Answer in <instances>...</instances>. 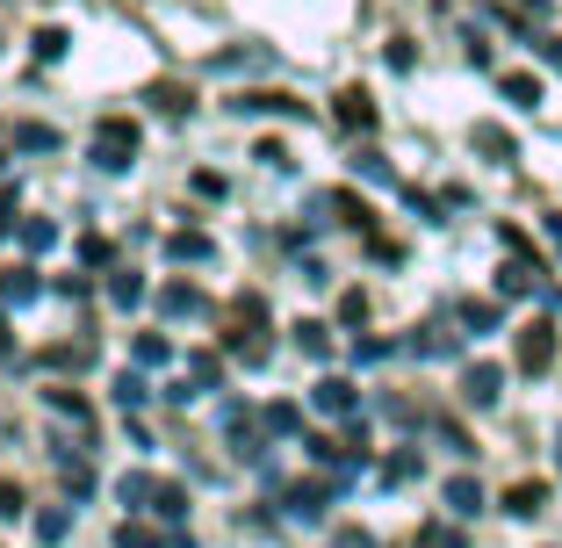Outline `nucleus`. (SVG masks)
I'll use <instances>...</instances> for the list:
<instances>
[{"label": "nucleus", "instance_id": "11", "mask_svg": "<svg viewBox=\"0 0 562 548\" xmlns=\"http://www.w3.org/2000/svg\"><path fill=\"white\" fill-rule=\"evenodd\" d=\"M58 477H66L72 499H87V491H94V469H87V455H66V448H58Z\"/></svg>", "mask_w": 562, "mask_h": 548}, {"label": "nucleus", "instance_id": "2", "mask_svg": "<svg viewBox=\"0 0 562 548\" xmlns=\"http://www.w3.org/2000/svg\"><path fill=\"white\" fill-rule=\"evenodd\" d=\"M137 145H145V131H137L131 116H101V123H94V167H101V174H131Z\"/></svg>", "mask_w": 562, "mask_h": 548}, {"label": "nucleus", "instance_id": "9", "mask_svg": "<svg viewBox=\"0 0 562 548\" xmlns=\"http://www.w3.org/2000/svg\"><path fill=\"white\" fill-rule=\"evenodd\" d=\"M109 303H116V311H137V303H145V275L116 267V275H109Z\"/></svg>", "mask_w": 562, "mask_h": 548}, {"label": "nucleus", "instance_id": "15", "mask_svg": "<svg viewBox=\"0 0 562 548\" xmlns=\"http://www.w3.org/2000/svg\"><path fill=\"white\" fill-rule=\"evenodd\" d=\"M44 404H50V412H72V426H87V418H94V412H87V398H80V390H66V382H58V390H44Z\"/></svg>", "mask_w": 562, "mask_h": 548}, {"label": "nucleus", "instance_id": "1", "mask_svg": "<svg viewBox=\"0 0 562 548\" xmlns=\"http://www.w3.org/2000/svg\"><path fill=\"white\" fill-rule=\"evenodd\" d=\"M267 303L260 297H238L232 303V311H224V347H232V354H246V368H260L267 361Z\"/></svg>", "mask_w": 562, "mask_h": 548}, {"label": "nucleus", "instance_id": "25", "mask_svg": "<svg viewBox=\"0 0 562 548\" xmlns=\"http://www.w3.org/2000/svg\"><path fill=\"white\" fill-rule=\"evenodd\" d=\"M331 210H339V224H353V232H368V202H361V195H331Z\"/></svg>", "mask_w": 562, "mask_h": 548}, {"label": "nucleus", "instance_id": "17", "mask_svg": "<svg viewBox=\"0 0 562 548\" xmlns=\"http://www.w3.org/2000/svg\"><path fill=\"white\" fill-rule=\"evenodd\" d=\"M151 513H159L166 527H173V519H188V491H181V483H159V499H151Z\"/></svg>", "mask_w": 562, "mask_h": 548}, {"label": "nucleus", "instance_id": "18", "mask_svg": "<svg viewBox=\"0 0 562 548\" xmlns=\"http://www.w3.org/2000/svg\"><path fill=\"white\" fill-rule=\"evenodd\" d=\"M36 289H44V282H36L30 267H15V275H0V303H30Z\"/></svg>", "mask_w": 562, "mask_h": 548}, {"label": "nucleus", "instance_id": "33", "mask_svg": "<svg viewBox=\"0 0 562 548\" xmlns=\"http://www.w3.org/2000/svg\"><path fill=\"white\" fill-rule=\"evenodd\" d=\"M36 58H66V30H36Z\"/></svg>", "mask_w": 562, "mask_h": 548}, {"label": "nucleus", "instance_id": "29", "mask_svg": "<svg viewBox=\"0 0 562 548\" xmlns=\"http://www.w3.org/2000/svg\"><path fill=\"white\" fill-rule=\"evenodd\" d=\"M116 548H173V541H159V534H151V527H131V519H123Z\"/></svg>", "mask_w": 562, "mask_h": 548}, {"label": "nucleus", "instance_id": "24", "mask_svg": "<svg viewBox=\"0 0 562 548\" xmlns=\"http://www.w3.org/2000/svg\"><path fill=\"white\" fill-rule=\"evenodd\" d=\"M505 94H513L519 109H533V101H541V80H533V72H505Z\"/></svg>", "mask_w": 562, "mask_h": 548}, {"label": "nucleus", "instance_id": "26", "mask_svg": "<svg viewBox=\"0 0 562 548\" xmlns=\"http://www.w3.org/2000/svg\"><path fill=\"white\" fill-rule=\"evenodd\" d=\"M50 238H58V224H50V216H30V224H22V246H30V253H44Z\"/></svg>", "mask_w": 562, "mask_h": 548}, {"label": "nucleus", "instance_id": "10", "mask_svg": "<svg viewBox=\"0 0 562 548\" xmlns=\"http://www.w3.org/2000/svg\"><path fill=\"white\" fill-rule=\"evenodd\" d=\"M548 505V483H513V491H505V513L513 519H533Z\"/></svg>", "mask_w": 562, "mask_h": 548}, {"label": "nucleus", "instance_id": "16", "mask_svg": "<svg viewBox=\"0 0 562 548\" xmlns=\"http://www.w3.org/2000/svg\"><path fill=\"white\" fill-rule=\"evenodd\" d=\"M289 513L317 519V513H325V483H296V491H289Z\"/></svg>", "mask_w": 562, "mask_h": 548}, {"label": "nucleus", "instance_id": "19", "mask_svg": "<svg viewBox=\"0 0 562 548\" xmlns=\"http://www.w3.org/2000/svg\"><path fill=\"white\" fill-rule=\"evenodd\" d=\"M166 253H173V260H210V232H173Z\"/></svg>", "mask_w": 562, "mask_h": 548}, {"label": "nucleus", "instance_id": "5", "mask_svg": "<svg viewBox=\"0 0 562 548\" xmlns=\"http://www.w3.org/2000/svg\"><path fill=\"white\" fill-rule=\"evenodd\" d=\"M331 116L347 123V131H375V101H368V87H339V109Z\"/></svg>", "mask_w": 562, "mask_h": 548}, {"label": "nucleus", "instance_id": "6", "mask_svg": "<svg viewBox=\"0 0 562 548\" xmlns=\"http://www.w3.org/2000/svg\"><path fill=\"white\" fill-rule=\"evenodd\" d=\"M311 398H317V412H325V418H353V382L347 376H325Z\"/></svg>", "mask_w": 562, "mask_h": 548}, {"label": "nucleus", "instance_id": "7", "mask_svg": "<svg viewBox=\"0 0 562 548\" xmlns=\"http://www.w3.org/2000/svg\"><path fill=\"white\" fill-rule=\"evenodd\" d=\"M497 390H505V376H497L491 361H476V368L462 376V398H469V404H497Z\"/></svg>", "mask_w": 562, "mask_h": 548}, {"label": "nucleus", "instance_id": "27", "mask_svg": "<svg viewBox=\"0 0 562 548\" xmlns=\"http://www.w3.org/2000/svg\"><path fill=\"white\" fill-rule=\"evenodd\" d=\"M116 491H123V505H151V499H159V483H151V477H123Z\"/></svg>", "mask_w": 562, "mask_h": 548}, {"label": "nucleus", "instance_id": "20", "mask_svg": "<svg viewBox=\"0 0 562 548\" xmlns=\"http://www.w3.org/2000/svg\"><path fill=\"white\" fill-rule=\"evenodd\" d=\"M116 404H123V412H145V404H151V382L145 376H116Z\"/></svg>", "mask_w": 562, "mask_h": 548}, {"label": "nucleus", "instance_id": "22", "mask_svg": "<svg viewBox=\"0 0 562 548\" xmlns=\"http://www.w3.org/2000/svg\"><path fill=\"white\" fill-rule=\"evenodd\" d=\"M151 109H159V116H188V94L173 80H159V87H151Z\"/></svg>", "mask_w": 562, "mask_h": 548}, {"label": "nucleus", "instance_id": "14", "mask_svg": "<svg viewBox=\"0 0 562 548\" xmlns=\"http://www.w3.org/2000/svg\"><path fill=\"white\" fill-rule=\"evenodd\" d=\"M447 513H483V491H476V483H469V477H454V483H447Z\"/></svg>", "mask_w": 562, "mask_h": 548}, {"label": "nucleus", "instance_id": "3", "mask_svg": "<svg viewBox=\"0 0 562 548\" xmlns=\"http://www.w3.org/2000/svg\"><path fill=\"white\" fill-rule=\"evenodd\" d=\"M519 368H527V376H548V368H555V325H548V317H533V325H519Z\"/></svg>", "mask_w": 562, "mask_h": 548}, {"label": "nucleus", "instance_id": "37", "mask_svg": "<svg viewBox=\"0 0 562 548\" xmlns=\"http://www.w3.org/2000/svg\"><path fill=\"white\" fill-rule=\"evenodd\" d=\"M0 354H8V317H0Z\"/></svg>", "mask_w": 562, "mask_h": 548}, {"label": "nucleus", "instance_id": "35", "mask_svg": "<svg viewBox=\"0 0 562 548\" xmlns=\"http://www.w3.org/2000/svg\"><path fill=\"white\" fill-rule=\"evenodd\" d=\"M80 260L87 267H109V238H80Z\"/></svg>", "mask_w": 562, "mask_h": 548}, {"label": "nucleus", "instance_id": "32", "mask_svg": "<svg viewBox=\"0 0 562 548\" xmlns=\"http://www.w3.org/2000/svg\"><path fill=\"white\" fill-rule=\"evenodd\" d=\"M22 505H30V499H22V483H8V477H0V519H15Z\"/></svg>", "mask_w": 562, "mask_h": 548}, {"label": "nucleus", "instance_id": "31", "mask_svg": "<svg viewBox=\"0 0 562 548\" xmlns=\"http://www.w3.org/2000/svg\"><path fill=\"white\" fill-rule=\"evenodd\" d=\"M166 354H173V347H166V339H159V333H145V339H137V361H145V368H159V361H166Z\"/></svg>", "mask_w": 562, "mask_h": 548}, {"label": "nucleus", "instance_id": "34", "mask_svg": "<svg viewBox=\"0 0 562 548\" xmlns=\"http://www.w3.org/2000/svg\"><path fill=\"white\" fill-rule=\"evenodd\" d=\"M36 534L44 541H66V513H36Z\"/></svg>", "mask_w": 562, "mask_h": 548}, {"label": "nucleus", "instance_id": "30", "mask_svg": "<svg viewBox=\"0 0 562 548\" xmlns=\"http://www.w3.org/2000/svg\"><path fill=\"white\" fill-rule=\"evenodd\" d=\"M303 418H296V404H267V433H296Z\"/></svg>", "mask_w": 562, "mask_h": 548}, {"label": "nucleus", "instance_id": "28", "mask_svg": "<svg viewBox=\"0 0 562 548\" xmlns=\"http://www.w3.org/2000/svg\"><path fill=\"white\" fill-rule=\"evenodd\" d=\"M497 289H505V297H527V289H533V267H527V260L505 267V275H497Z\"/></svg>", "mask_w": 562, "mask_h": 548}, {"label": "nucleus", "instance_id": "21", "mask_svg": "<svg viewBox=\"0 0 562 548\" xmlns=\"http://www.w3.org/2000/svg\"><path fill=\"white\" fill-rule=\"evenodd\" d=\"M15 145L22 152H50V145H58V131H50V123H15Z\"/></svg>", "mask_w": 562, "mask_h": 548}, {"label": "nucleus", "instance_id": "4", "mask_svg": "<svg viewBox=\"0 0 562 548\" xmlns=\"http://www.w3.org/2000/svg\"><path fill=\"white\" fill-rule=\"evenodd\" d=\"M238 116H303V101L296 94H274V87H252V94L232 101Z\"/></svg>", "mask_w": 562, "mask_h": 548}, {"label": "nucleus", "instance_id": "23", "mask_svg": "<svg viewBox=\"0 0 562 548\" xmlns=\"http://www.w3.org/2000/svg\"><path fill=\"white\" fill-rule=\"evenodd\" d=\"M87 361H94L87 339H80V347H44V368H87Z\"/></svg>", "mask_w": 562, "mask_h": 548}, {"label": "nucleus", "instance_id": "8", "mask_svg": "<svg viewBox=\"0 0 562 548\" xmlns=\"http://www.w3.org/2000/svg\"><path fill=\"white\" fill-rule=\"evenodd\" d=\"M159 311H166V317H195V311H202V289H195V282H166V289H159Z\"/></svg>", "mask_w": 562, "mask_h": 548}, {"label": "nucleus", "instance_id": "36", "mask_svg": "<svg viewBox=\"0 0 562 548\" xmlns=\"http://www.w3.org/2000/svg\"><path fill=\"white\" fill-rule=\"evenodd\" d=\"M15 202H22V195H15V188H0V238L15 232Z\"/></svg>", "mask_w": 562, "mask_h": 548}, {"label": "nucleus", "instance_id": "12", "mask_svg": "<svg viewBox=\"0 0 562 548\" xmlns=\"http://www.w3.org/2000/svg\"><path fill=\"white\" fill-rule=\"evenodd\" d=\"M296 347L311 354V361H325V354H331V325H317V317H303V325H296Z\"/></svg>", "mask_w": 562, "mask_h": 548}, {"label": "nucleus", "instance_id": "13", "mask_svg": "<svg viewBox=\"0 0 562 548\" xmlns=\"http://www.w3.org/2000/svg\"><path fill=\"white\" fill-rule=\"evenodd\" d=\"M216 376H224V361L216 354H188V376H181V390L195 382V390H216Z\"/></svg>", "mask_w": 562, "mask_h": 548}]
</instances>
